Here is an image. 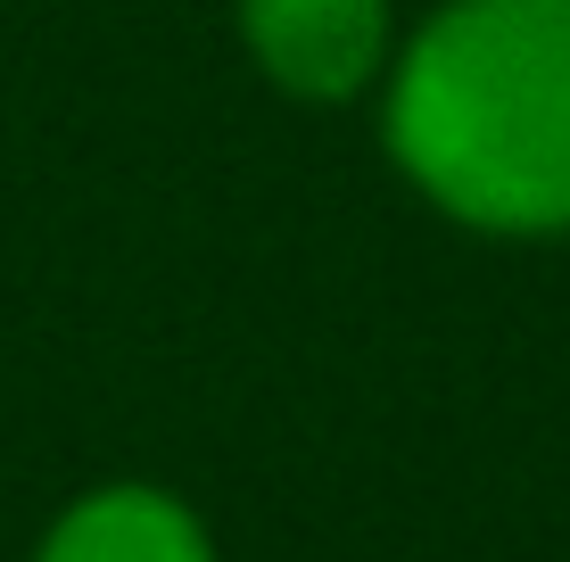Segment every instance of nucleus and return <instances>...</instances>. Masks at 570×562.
I'll return each instance as SVG.
<instances>
[{
    "label": "nucleus",
    "instance_id": "f257e3e1",
    "mask_svg": "<svg viewBox=\"0 0 570 562\" xmlns=\"http://www.w3.org/2000/svg\"><path fill=\"white\" fill-rule=\"evenodd\" d=\"M381 132L463 231H570V0H446L389 67Z\"/></svg>",
    "mask_w": 570,
    "mask_h": 562
},
{
    "label": "nucleus",
    "instance_id": "f03ea898",
    "mask_svg": "<svg viewBox=\"0 0 570 562\" xmlns=\"http://www.w3.org/2000/svg\"><path fill=\"white\" fill-rule=\"evenodd\" d=\"M240 42L289 100L340 108L389 67V0H240Z\"/></svg>",
    "mask_w": 570,
    "mask_h": 562
},
{
    "label": "nucleus",
    "instance_id": "7ed1b4c3",
    "mask_svg": "<svg viewBox=\"0 0 570 562\" xmlns=\"http://www.w3.org/2000/svg\"><path fill=\"white\" fill-rule=\"evenodd\" d=\"M33 562H215V538L157 480H100L50 513Z\"/></svg>",
    "mask_w": 570,
    "mask_h": 562
}]
</instances>
